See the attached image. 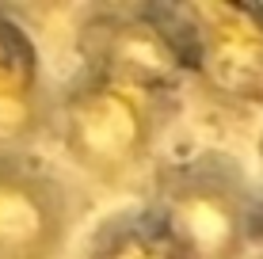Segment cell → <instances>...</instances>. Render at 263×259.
<instances>
[{
    "mask_svg": "<svg viewBox=\"0 0 263 259\" xmlns=\"http://www.w3.org/2000/svg\"><path fill=\"white\" fill-rule=\"evenodd\" d=\"M256 248H263V194H259V221H256Z\"/></svg>",
    "mask_w": 263,
    "mask_h": 259,
    "instance_id": "cell-8",
    "label": "cell"
},
{
    "mask_svg": "<svg viewBox=\"0 0 263 259\" xmlns=\"http://www.w3.org/2000/svg\"><path fill=\"white\" fill-rule=\"evenodd\" d=\"M160 12L183 42L195 84L233 107L263 103V4L187 0Z\"/></svg>",
    "mask_w": 263,
    "mask_h": 259,
    "instance_id": "cell-3",
    "label": "cell"
},
{
    "mask_svg": "<svg viewBox=\"0 0 263 259\" xmlns=\"http://www.w3.org/2000/svg\"><path fill=\"white\" fill-rule=\"evenodd\" d=\"M53 122V99L34 38L0 15V156H27Z\"/></svg>",
    "mask_w": 263,
    "mask_h": 259,
    "instance_id": "cell-6",
    "label": "cell"
},
{
    "mask_svg": "<svg viewBox=\"0 0 263 259\" xmlns=\"http://www.w3.org/2000/svg\"><path fill=\"white\" fill-rule=\"evenodd\" d=\"M168 118L172 99L134 92L92 73H80L53 107L65 156L107 187L134 180L149 164Z\"/></svg>",
    "mask_w": 263,
    "mask_h": 259,
    "instance_id": "cell-1",
    "label": "cell"
},
{
    "mask_svg": "<svg viewBox=\"0 0 263 259\" xmlns=\"http://www.w3.org/2000/svg\"><path fill=\"white\" fill-rule=\"evenodd\" d=\"M259 172H263V133H259Z\"/></svg>",
    "mask_w": 263,
    "mask_h": 259,
    "instance_id": "cell-9",
    "label": "cell"
},
{
    "mask_svg": "<svg viewBox=\"0 0 263 259\" xmlns=\"http://www.w3.org/2000/svg\"><path fill=\"white\" fill-rule=\"evenodd\" d=\"M69 187L31 156H0V259H53L72 233Z\"/></svg>",
    "mask_w": 263,
    "mask_h": 259,
    "instance_id": "cell-5",
    "label": "cell"
},
{
    "mask_svg": "<svg viewBox=\"0 0 263 259\" xmlns=\"http://www.w3.org/2000/svg\"><path fill=\"white\" fill-rule=\"evenodd\" d=\"M84 259H187V252L149 206H138L111 213L92 233Z\"/></svg>",
    "mask_w": 263,
    "mask_h": 259,
    "instance_id": "cell-7",
    "label": "cell"
},
{
    "mask_svg": "<svg viewBox=\"0 0 263 259\" xmlns=\"http://www.w3.org/2000/svg\"><path fill=\"white\" fill-rule=\"evenodd\" d=\"M84 73L149 95H172L191 80L187 50L160 8H103L77 27Z\"/></svg>",
    "mask_w": 263,
    "mask_h": 259,
    "instance_id": "cell-4",
    "label": "cell"
},
{
    "mask_svg": "<svg viewBox=\"0 0 263 259\" xmlns=\"http://www.w3.org/2000/svg\"><path fill=\"white\" fill-rule=\"evenodd\" d=\"M149 210L187 259H240L256 244L259 191L221 153L164 164L153 180Z\"/></svg>",
    "mask_w": 263,
    "mask_h": 259,
    "instance_id": "cell-2",
    "label": "cell"
}]
</instances>
